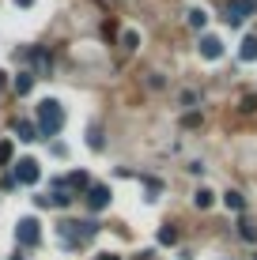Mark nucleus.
<instances>
[{"label":"nucleus","instance_id":"nucleus-13","mask_svg":"<svg viewBox=\"0 0 257 260\" xmlns=\"http://www.w3.org/2000/svg\"><path fill=\"white\" fill-rule=\"evenodd\" d=\"M238 53H242V60H257V38H246Z\"/></svg>","mask_w":257,"mask_h":260},{"label":"nucleus","instance_id":"nucleus-14","mask_svg":"<svg viewBox=\"0 0 257 260\" xmlns=\"http://www.w3.org/2000/svg\"><path fill=\"white\" fill-rule=\"evenodd\" d=\"M205 23H208L205 8H193V12H189V26H197V30H205Z\"/></svg>","mask_w":257,"mask_h":260},{"label":"nucleus","instance_id":"nucleus-16","mask_svg":"<svg viewBox=\"0 0 257 260\" xmlns=\"http://www.w3.org/2000/svg\"><path fill=\"white\" fill-rule=\"evenodd\" d=\"M238 234H242L246 241H257V226H253V222H246V219H242V222H238Z\"/></svg>","mask_w":257,"mask_h":260},{"label":"nucleus","instance_id":"nucleus-10","mask_svg":"<svg viewBox=\"0 0 257 260\" xmlns=\"http://www.w3.org/2000/svg\"><path fill=\"white\" fill-rule=\"evenodd\" d=\"M223 204H227V208H231V211H242V208H246L242 192H235V189H231V192H223Z\"/></svg>","mask_w":257,"mask_h":260},{"label":"nucleus","instance_id":"nucleus-20","mask_svg":"<svg viewBox=\"0 0 257 260\" xmlns=\"http://www.w3.org/2000/svg\"><path fill=\"white\" fill-rule=\"evenodd\" d=\"M0 91H4V72H0Z\"/></svg>","mask_w":257,"mask_h":260},{"label":"nucleus","instance_id":"nucleus-8","mask_svg":"<svg viewBox=\"0 0 257 260\" xmlns=\"http://www.w3.org/2000/svg\"><path fill=\"white\" fill-rule=\"evenodd\" d=\"M15 136H19L23 143H31V140H38V128H34L31 121H19V124H15Z\"/></svg>","mask_w":257,"mask_h":260},{"label":"nucleus","instance_id":"nucleus-19","mask_svg":"<svg viewBox=\"0 0 257 260\" xmlns=\"http://www.w3.org/2000/svg\"><path fill=\"white\" fill-rule=\"evenodd\" d=\"M15 4H19V8H31V4H34V0H15Z\"/></svg>","mask_w":257,"mask_h":260},{"label":"nucleus","instance_id":"nucleus-1","mask_svg":"<svg viewBox=\"0 0 257 260\" xmlns=\"http://www.w3.org/2000/svg\"><path fill=\"white\" fill-rule=\"evenodd\" d=\"M34 128L42 132V136H57L61 128H65V110H61L57 98H46V102H38V124Z\"/></svg>","mask_w":257,"mask_h":260},{"label":"nucleus","instance_id":"nucleus-2","mask_svg":"<svg viewBox=\"0 0 257 260\" xmlns=\"http://www.w3.org/2000/svg\"><path fill=\"white\" fill-rule=\"evenodd\" d=\"M99 234V222H61V238L68 241V245H76V241H87Z\"/></svg>","mask_w":257,"mask_h":260},{"label":"nucleus","instance_id":"nucleus-9","mask_svg":"<svg viewBox=\"0 0 257 260\" xmlns=\"http://www.w3.org/2000/svg\"><path fill=\"white\" fill-rule=\"evenodd\" d=\"M31 87H34V76L31 72H19L15 76V94H31Z\"/></svg>","mask_w":257,"mask_h":260},{"label":"nucleus","instance_id":"nucleus-17","mask_svg":"<svg viewBox=\"0 0 257 260\" xmlns=\"http://www.w3.org/2000/svg\"><path fill=\"white\" fill-rule=\"evenodd\" d=\"M87 143H91L95 151H102V132H99V124H95V128H91V136H87Z\"/></svg>","mask_w":257,"mask_h":260},{"label":"nucleus","instance_id":"nucleus-3","mask_svg":"<svg viewBox=\"0 0 257 260\" xmlns=\"http://www.w3.org/2000/svg\"><path fill=\"white\" fill-rule=\"evenodd\" d=\"M15 241H19L23 249H31V245H38L42 241V230H38V219H31V215H26V219H19L15 222Z\"/></svg>","mask_w":257,"mask_h":260},{"label":"nucleus","instance_id":"nucleus-4","mask_svg":"<svg viewBox=\"0 0 257 260\" xmlns=\"http://www.w3.org/2000/svg\"><path fill=\"white\" fill-rule=\"evenodd\" d=\"M257 12V0H231V4H227V26H242V19L246 15H253Z\"/></svg>","mask_w":257,"mask_h":260},{"label":"nucleus","instance_id":"nucleus-18","mask_svg":"<svg viewBox=\"0 0 257 260\" xmlns=\"http://www.w3.org/2000/svg\"><path fill=\"white\" fill-rule=\"evenodd\" d=\"M8 162H12V143H0V166H8Z\"/></svg>","mask_w":257,"mask_h":260},{"label":"nucleus","instance_id":"nucleus-6","mask_svg":"<svg viewBox=\"0 0 257 260\" xmlns=\"http://www.w3.org/2000/svg\"><path fill=\"white\" fill-rule=\"evenodd\" d=\"M106 204H110V185H91V189H87V208L102 211Z\"/></svg>","mask_w":257,"mask_h":260},{"label":"nucleus","instance_id":"nucleus-11","mask_svg":"<svg viewBox=\"0 0 257 260\" xmlns=\"http://www.w3.org/2000/svg\"><path fill=\"white\" fill-rule=\"evenodd\" d=\"M68 185L83 192V189H91V177H87V174H79V170H76V174H68Z\"/></svg>","mask_w":257,"mask_h":260},{"label":"nucleus","instance_id":"nucleus-12","mask_svg":"<svg viewBox=\"0 0 257 260\" xmlns=\"http://www.w3.org/2000/svg\"><path fill=\"white\" fill-rule=\"evenodd\" d=\"M159 241H163V245H174V241H178V230H174L170 222H166V226H159Z\"/></svg>","mask_w":257,"mask_h":260},{"label":"nucleus","instance_id":"nucleus-5","mask_svg":"<svg viewBox=\"0 0 257 260\" xmlns=\"http://www.w3.org/2000/svg\"><path fill=\"white\" fill-rule=\"evenodd\" d=\"M38 177H42V170H38L34 158H19V162H15V181L19 185H34Z\"/></svg>","mask_w":257,"mask_h":260},{"label":"nucleus","instance_id":"nucleus-7","mask_svg":"<svg viewBox=\"0 0 257 260\" xmlns=\"http://www.w3.org/2000/svg\"><path fill=\"white\" fill-rule=\"evenodd\" d=\"M201 57L219 60V57H223V42H219L216 34H205V38H201Z\"/></svg>","mask_w":257,"mask_h":260},{"label":"nucleus","instance_id":"nucleus-15","mask_svg":"<svg viewBox=\"0 0 257 260\" xmlns=\"http://www.w3.org/2000/svg\"><path fill=\"white\" fill-rule=\"evenodd\" d=\"M193 204H197L201 211H205V208H212V192H208V189H197V192H193Z\"/></svg>","mask_w":257,"mask_h":260}]
</instances>
